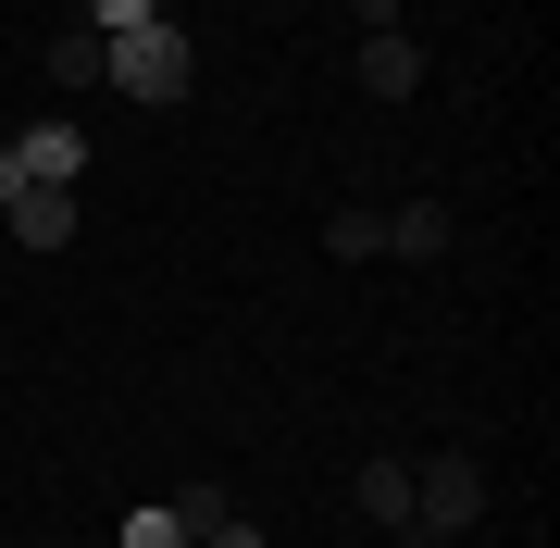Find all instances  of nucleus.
Returning <instances> with one entry per match:
<instances>
[{
	"instance_id": "1",
	"label": "nucleus",
	"mask_w": 560,
	"mask_h": 548,
	"mask_svg": "<svg viewBox=\"0 0 560 548\" xmlns=\"http://www.w3.org/2000/svg\"><path fill=\"white\" fill-rule=\"evenodd\" d=\"M101 88H125V101H150V113H175L187 88H200V50H187V25L162 13V25H125V38H101Z\"/></svg>"
},
{
	"instance_id": "2",
	"label": "nucleus",
	"mask_w": 560,
	"mask_h": 548,
	"mask_svg": "<svg viewBox=\"0 0 560 548\" xmlns=\"http://www.w3.org/2000/svg\"><path fill=\"white\" fill-rule=\"evenodd\" d=\"M460 524H486V462H474V448L411 462V536H460Z\"/></svg>"
},
{
	"instance_id": "3",
	"label": "nucleus",
	"mask_w": 560,
	"mask_h": 548,
	"mask_svg": "<svg viewBox=\"0 0 560 548\" xmlns=\"http://www.w3.org/2000/svg\"><path fill=\"white\" fill-rule=\"evenodd\" d=\"M0 224H13V249H75V187H13V200H0Z\"/></svg>"
},
{
	"instance_id": "4",
	"label": "nucleus",
	"mask_w": 560,
	"mask_h": 548,
	"mask_svg": "<svg viewBox=\"0 0 560 548\" xmlns=\"http://www.w3.org/2000/svg\"><path fill=\"white\" fill-rule=\"evenodd\" d=\"M13 163H25V187H75L88 175V125H25V138H13Z\"/></svg>"
},
{
	"instance_id": "5",
	"label": "nucleus",
	"mask_w": 560,
	"mask_h": 548,
	"mask_svg": "<svg viewBox=\"0 0 560 548\" xmlns=\"http://www.w3.org/2000/svg\"><path fill=\"white\" fill-rule=\"evenodd\" d=\"M361 88H374V101H411V88H423V50L399 38V25H374V38H361Z\"/></svg>"
},
{
	"instance_id": "6",
	"label": "nucleus",
	"mask_w": 560,
	"mask_h": 548,
	"mask_svg": "<svg viewBox=\"0 0 560 548\" xmlns=\"http://www.w3.org/2000/svg\"><path fill=\"white\" fill-rule=\"evenodd\" d=\"M349 499L374 511L386 536H399V524H411V462H361V474H349Z\"/></svg>"
},
{
	"instance_id": "7",
	"label": "nucleus",
	"mask_w": 560,
	"mask_h": 548,
	"mask_svg": "<svg viewBox=\"0 0 560 548\" xmlns=\"http://www.w3.org/2000/svg\"><path fill=\"white\" fill-rule=\"evenodd\" d=\"M386 249H399V263H436V249H448V212H436V200L386 212Z\"/></svg>"
},
{
	"instance_id": "8",
	"label": "nucleus",
	"mask_w": 560,
	"mask_h": 548,
	"mask_svg": "<svg viewBox=\"0 0 560 548\" xmlns=\"http://www.w3.org/2000/svg\"><path fill=\"white\" fill-rule=\"evenodd\" d=\"M324 249H337V263H374V249H386V212L337 200V212H324Z\"/></svg>"
},
{
	"instance_id": "9",
	"label": "nucleus",
	"mask_w": 560,
	"mask_h": 548,
	"mask_svg": "<svg viewBox=\"0 0 560 548\" xmlns=\"http://www.w3.org/2000/svg\"><path fill=\"white\" fill-rule=\"evenodd\" d=\"M50 75H62V88H101V38H88V25H62V38H50Z\"/></svg>"
},
{
	"instance_id": "10",
	"label": "nucleus",
	"mask_w": 560,
	"mask_h": 548,
	"mask_svg": "<svg viewBox=\"0 0 560 548\" xmlns=\"http://www.w3.org/2000/svg\"><path fill=\"white\" fill-rule=\"evenodd\" d=\"M125 25H162V0H88V38H125Z\"/></svg>"
},
{
	"instance_id": "11",
	"label": "nucleus",
	"mask_w": 560,
	"mask_h": 548,
	"mask_svg": "<svg viewBox=\"0 0 560 548\" xmlns=\"http://www.w3.org/2000/svg\"><path fill=\"white\" fill-rule=\"evenodd\" d=\"M200 548H261V536H249V524H212V536H200Z\"/></svg>"
},
{
	"instance_id": "12",
	"label": "nucleus",
	"mask_w": 560,
	"mask_h": 548,
	"mask_svg": "<svg viewBox=\"0 0 560 548\" xmlns=\"http://www.w3.org/2000/svg\"><path fill=\"white\" fill-rule=\"evenodd\" d=\"M374 25H399V0H361V38H374Z\"/></svg>"
},
{
	"instance_id": "13",
	"label": "nucleus",
	"mask_w": 560,
	"mask_h": 548,
	"mask_svg": "<svg viewBox=\"0 0 560 548\" xmlns=\"http://www.w3.org/2000/svg\"><path fill=\"white\" fill-rule=\"evenodd\" d=\"M13 187H25V163H13V138H0V200H13Z\"/></svg>"
}]
</instances>
